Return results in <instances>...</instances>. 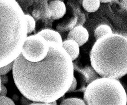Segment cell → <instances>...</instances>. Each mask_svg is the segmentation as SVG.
Returning a JSON list of instances; mask_svg holds the SVG:
<instances>
[{
  "label": "cell",
  "instance_id": "obj_1",
  "mask_svg": "<svg viewBox=\"0 0 127 105\" xmlns=\"http://www.w3.org/2000/svg\"><path fill=\"white\" fill-rule=\"evenodd\" d=\"M48 42L49 51L42 61L32 62L21 53L14 62L15 84L32 102L50 103L59 99L67 93L74 77L69 55L58 43Z\"/></svg>",
  "mask_w": 127,
  "mask_h": 105
},
{
  "label": "cell",
  "instance_id": "obj_2",
  "mask_svg": "<svg viewBox=\"0 0 127 105\" xmlns=\"http://www.w3.org/2000/svg\"><path fill=\"white\" fill-rule=\"evenodd\" d=\"M0 2V68L14 62L21 54L27 38L25 14L16 0Z\"/></svg>",
  "mask_w": 127,
  "mask_h": 105
},
{
  "label": "cell",
  "instance_id": "obj_3",
  "mask_svg": "<svg viewBox=\"0 0 127 105\" xmlns=\"http://www.w3.org/2000/svg\"><path fill=\"white\" fill-rule=\"evenodd\" d=\"M90 59L101 77L119 79L124 77L127 74V37L112 34L97 40Z\"/></svg>",
  "mask_w": 127,
  "mask_h": 105
},
{
  "label": "cell",
  "instance_id": "obj_4",
  "mask_svg": "<svg viewBox=\"0 0 127 105\" xmlns=\"http://www.w3.org/2000/svg\"><path fill=\"white\" fill-rule=\"evenodd\" d=\"M84 99L88 105H126L127 95L117 79L101 77L88 84Z\"/></svg>",
  "mask_w": 127,
  "mask_h": 105
},
{
  "label": "cell",
  "instance_id": "obj_5",
  "mask_svg": "<svg viewBox=\"0 0 127 105\" xmlns=\"http://www.w3.org/2000/svg\"><path fill=\"white\" fill-rule=\"evenodd\" d=\"M49 49V42L41 35L37 34L27 37L21 54L27 60L32 62H37L46 57Z\"/></svg>",
  "mask_w": 127,
  "mask_h": 105
},
{
  "label": "cell",
  "instance_id": "obj_6",
  "mask_svg": "<svg viewBox=\"0 0 127 105\" xmlns=\"http://www.w3.org/2000/svg\"><path fill=\"white\" fill-rule=\"evenodd\" d=\"M89 38V34L82 25L75 26L68 33L67 40H72L77 42L80 47L85 44Z\"/></svg>",
  "mask_w": 127,
  "mask_h": 105
},
{
  "label": "cell",
  "instance_id": "obj_7",
  "mask_svg": "<svg viewBox=\"0 0 127 105\" xmlns=\"http://www.w3.org/2000/svg\"><path fill=\"white\" fill-rule=\"evenodd\" d=\"M51 17L54 20L61 19L66 14V6L61 0H51L48 4Z\"/></svg>",
  "mask_w": 127,
  "mask_h": 105
},
{
  "label": "cell",
  "instance_id": "obj_8",
  "mask_svg": "<svg viewBox=\"0 0 127 105\" xmlns=\"http://www.w3.org/2000/svg\"><path fill=\"white\" fill-rule=\"evenodd\" d=\"M63 47L71 57L72 61H75L79 55L80 46L77 42L72 40H67L63 42Z\"/></svg>",
  "mask_w": 127,
  "mask_h": 105
},
{
  "label": "cell",
  "instance_id": "obj_9",
  "mask_svg": "<svg viewBox=\"0 0 127 105\" xmlns=\"http://www.w3.org/2000/svg\"><path fill=\"white\" fill-rule=\"evenodd\" d=\"M38 34L41 35L48 42H55L63 45V41L61 36L58 32L50 29H45L40 31Z\"/></svg>",
  "mask_w": 127,
  "mask_h": 105
},
{
  "label": "cell",
  "instance_id": "obj_10",
  "mask_svg": "<svg viewBox=\"0 0 127 105\" xmlns=\"http://www.w3.org/2000/svg\"><path fill=\"white\" fill-rule=\"evenodd\" d=\"M100 3V0H82V6L87 12L94 13L99 9Z\"/></svg>",
  "mask_w": 127,
  "mask_h": 105
},
{
  "label": "cell",
  "instance_id": "obj_11",
  "mask_svg": "<svg viewBox=\"0 0 127 105\" xmlns=\"http://www.w3.org/2000/svg\"><path fill=\"white\" fill-rule=\"evenodd\" d=\"M113 34L110 26L107 25H101L97 26L94 31V35L95 40H97L106 35Z\"/></svg>",
  "mask_w": 127,
  "mask_h": 105
},
{
  "label": "cell",
  "instance_id": "obj_12",
  "mask_svg": "<svg viewBox=\"0 0 127 105\" xmlns=\"http://www.w3.org/2000/svg\"><path fill=\"white\" fill-rule=\"evenodd\" d=\"M82 72L85 77H86L87 82H89V84L94 80L98 78L97 76L98 73L93 67H89L85 68Z\"/></svg>",
  "mask_w": 127,
  "mask_h": 105
},
{
  "label": "cell",
  "instance_id": "obj_13",
  "mask_svg": "<svg viewBox=\"0 0 127 105\" xmlns=\"http://www.w3.org/2000/svg\"><path fill=\"white\" fill-rule=\"evenodd\" d=\"M62 105H85V101L78 98H69L64 99L62 102Z\"/></svg>",
  "mask_w": 127,
  "mask_h": 105
},
{
  "label": "cell",
  "instance_id": "obj_14",
  "mask_svg": "<svg viewBox=\"0 0 127 105\" xmlns=\"http://www.w3.org/2000/svg\"><path fill=\"white\" fill-rule=\"evenodd\" d=\"M27 25L28 27V34L32 33L35 30V21L33 17L29 14H25Z\"/></svg>",
  "mask_w": 127,
  "mask_h": 105
},
{
  "label": "cell",
  "instance_id": "obj_15",
  "mask_svg": "<svg viewBox=\"0 0 127 105\" xmlns=\"http://www.w3.org/2000/svg\"><path fill=\"white\" fill-rule=\"evenodd\" d=\"M14 62H12L4 66V67L0 68V75H6L8 73L13 70Z\"/></svg>",
  "mask_w": 127,
  "mask_h": 105
},
{
  "label": "cell",
  "instance_id": "obj_16",
  "mask_svg": "<svg viewBox=\"0 0 127 105\" xmlns=\"http://www.w3.org/2000/svg\"><path fill=\"white\" fill-rule=\"evenodd\" d=\"M0 105H14L15 103L10 98L6 96H0Z\"/></svg>",
  "mask_w": 127,
  "mask_h": 105
},
{
  "label": "cell",
  "instance_id": "obj_17",
  "mask_svg": "<svg viewBox=\"0 0 127 105\" xmlns=\"http://www.w3.org/2000/svg\"><path fill=\"white\" fill-rule=\"evenodd\" d=\"M77 80L76 79L75 77H74L73 79V82L71 84V86L68 89L67 93H71V92H72L75 91L77 87Z\"/></svg>",
  "mask_w": 127,
  "mask_h": 105
},
{
  "label": "cell",
  "instance_id": "obj_18",
  "mask_svg": "<svg viewBox=\"0 0 127 105\" xmlns=\"http://www.w3.org/2000/svg\"><path fill=\"white\" fill-rule=\"evenodd\" d=\"M8 79V77L7 75H0V84L4 85L7 84L9 81Z\"/></svg>",
  "mask_w": 127,
  "mask_h": 105
},
{
  "label": "cell",
  "instance_id": "obj_19",
  "mask_svg": "<svg viewBox=\"0 0 127 105\" xmlns=\"http://www.w3.org/2000/svg\"><path fill=\"white\" fill-rule=\"evenodd\" d=\"M119 4L122 9L127 11V0H120Z\"/></svg>",
  "mask_w": 127,
  "mask_h": 105
},
{
  "label": "cell",
  "instance_id": "obj_20",
  "mask_svg": "<svg viewBox=\"0 0 127 105\" xmlns=\"http://www.w3.org/2000/svg\"><path fill=\"white\" fill-rule=\"evenodd\" d=\"M7 90L4 85L0 84V96H6L7 95Z\"/></svg>",
  "mask_w": 127,
  "mask_h": 105
},
{
  "label": "cell",
  "instance_id": "obj_21",
  "mask_svg": "<svg viewBox=\"0 0 127 105\" xmlns=\"http://www.w3.org/2000/svg\"><path fill=\"white\" fill-rule=\"evenodd\" d=\"M32 15L33 16V18H36V19H38L39 18V17L40 16V12H39V11L38 10H34L32 12Z\"/></svg>",
  "mask_w": 127,
  "mask_h": 105
},
{
  "label": "cell",
  "instance_id": "obj_22",
  "mask_svg": "<svg viewBox=\"0 0 127 105\" xmlns=\"http://www.w3.org/2000/svg\"><path fill=\"white\" fill-rule=\"evenodd\" d=\"M101 3H106L112 2H116L117 0H100Z\"/></svg>",
  "mask_w": 127,
  "mask_h": 105
}]
</instances>
